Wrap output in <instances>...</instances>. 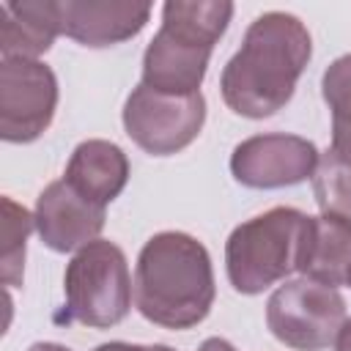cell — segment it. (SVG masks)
<instances>
[{"instance_id": "1", "label": "cell", "mask_w": 351, "mask_h": 351, "mask_svg": "<svg viewBox=\"0 0 351 351\" xmlns=\"http://www.w3.org/2000/svg\"><path fill=\"white\" fill-rule=\"evenodd\" d=\"M313 55L304 22L285 11L261 14L244 33L239 52L225 63L219 90L244 118H269L282 110Z\"/></svg>"}, {"instance_id": "2", "label": "cell", "mask_w": 351, "mask_h": 351, "mask_svg": "<svg viewBox=\"0 0 351 351\" xmlns=\"http://www.w3.org/2000/svg\"><path fill=\"white\" fill-rule=\"evenodd\" d=\"M214 296L211 258L195 236L165 230L143 244L134 266V304L143 318L189 329L208 315Z\"/></svg>"}, {"instance_id": "3", "label": "cell", "mask_w": 351, "mask_h": 351, "mask_svg": "<svg viewBox=\"0 0 351 351\" xmlns=\"http://www.w3.org/2000/svg\"><path fill=\"white\" fill-rule=\"evenodd\" d=\"M233 16L228 0H170L162 5V27L143 55V85L186 96L197 93L208 58Z\"/></svg>"}, {"instance_id": "4", "label": "cell", "mask_w": 351, "mask_h": 351, "mask_svg": "<svg viewBox=\"0 0 351 351\" xmlns=\"http://www.w3.org/2000/svg\"><path fill=\"white\" fill-rule=\"evenodd\" d=\"M304 217L291 206H274L233 228L225 241V269L239 293H261L296 271Z\"/></svg>"}, {"instance_id": "5", "label": "cell", "mask_w": 351, "mask_h": 351, "mask_svg": "<svg viewBox=\"0 0 351 351\" xmlns=\"http://www.w3.org/2000/svg\"><path fill=\"white\" fill-rule=\"evenodd\" d=\"M66 324L77 321L93 329L115 326L132 307V277L118 244L96 239L82 247L63 274Z\"/></svg>"}, {"instance_id": "6", "label": "cell", "mask_w": 351, "mask_h": 351, "mask_svg": "<svg viewBox=\"0 0 351 351\" xmlns=\"http://www.w3.org/2000/svg\"><path fill=\"white\" fill-rule=\"evenodd\" d=\"M346 324V302L337 288L299 277L282 282L266 302V326L296 351L329 348Z\"/></svg>"}, {"instance_id": "7", "label": "cell", "mask_w": 351, "mask_h": 351, "mask_svg": "<svg viewBox=\"0 0 351 351\" xmlns=\"http://www.w3.org/2000/svg\"><path fill=\"white\" fill-rule=\"evenodd\" d=\"M206 99L203 93H159L148 85H137L123 104L126 134L154 156H170L186 148L203 129Z\"/></svg>"}, {"instance_id": "8", "label": "cell", "mask_w": 351, "mask_h": 351, "mask_svg": "<svg viewBox=\"0 0 351 351\" xmlns=\"http://www.w3.org/2000/svg\"><path fill=\"white\" fill-rule=\"evenodd\" d=\"M58 107L55 71L41 60L3 58L0 66V137L33 143L52 123Z\"/></svg>"}, {"instance_id": "9", "label": "cell", "mask_w": 351, "mask_h": 351, "mask_svg": "<svg viewBox=\"0 0 351 351\" xmlns=\"http://www.w3.org/2000/svg\"><path fill=\"white\" fill-rule=\"evenodd\" d=\"M318 148L299 134H255L241 140L230 154V173L250 189H280L313 178Z\"/></svg>"}, {"instance_id": "10", "label": "cell", "mask_w": 351, "mask_h": 351, "mask_svg": "<svg viewBox=\"0 0 351 351\" xmlns=\"http://www.w3.org/2000/svg\"><path fill=\"white\" fill-rule=\"evenodd\" d=\"M33 219L41 241L49 250L71 252L96 241L104 228V206L85 200L60 178L38 195Z\"/></svg>"}, {"instance_id": "11", "label": "cell", "mask_w": 351, "mask_h": 351, "mask_svg": "<svg viewBox=\"0 0 351 351\" xmlns=\"http://www.w3.org/2000/svg\"><path fill=\"white\" fill-rule=\"evenodd\" d=\"M151 16L148 3L66 0L60 3L63 33L85 47H110L137 36Z\"/></svg>"}, {"instance_id": "12", "label": "cell", "mask_w": 351, "mask_h": 351, "mask_svg": "<svg viewBox=\"0 0 351 351\" xmlns=\"http://www.w3.org/2000/svg\"><path fill=\"white\" fill-rule=\"evenodd\" d=\"M296 271L324 285H346L351 274V222L321 214L304 217Z\"/></svg>"}, {"instance_id": "13", "label": "cell", "mask_w": 351, "mask_h": 351, "mask_svg": "<svg viewBox=\"0 0 351 351\" xmlns=\"http://www.w3.org/2000/svg\"><path fill=\"white\" fill-rule=\"evenodd\" d=\"M63 181L85 200L107 208L129 181V159L110 140H85L71 151Z\"/></svg>"}, {"instance_id": "14", "label": "cell", "mask_w": 351, "mask_h": 351, "mask_svg": "<svg viewBox=\"0 0 351 351\" xmlns=\"http://www.w3.org/2000/svg\"><path fill=\"white\" fill-rule=\"evenodd\" d=\"M58 33H63L58 0L0 3V52H3V58L38 60V55H44L52 47Z\"/></svg>"}, {"instance_id": "15", "label": "cell", "mask_w": 351, "mask_h": 351, "mask_svg": "<svg viewBox=\"0 0 351 351\" xmlns=\"http://www.w3.org/2000/svg\"><path fill=\"white\" fill-rule=\"evenodd\" d=\"M321 93L332 110V151L351 162V52L329 63L321 77Z\"/></svg>"}, {"instance_id": "16", "label": "cell", "mask_w": 351, "mask_h": 351, "mask_svg": "<svg viewBox=\"0 0 351 351\" xmlns=\"http://www.w3.org/2000/svg\"><path fill=\"white\" fill-rule=\"evenodd\" d=\"M313 195L321 214L351 222V162L340 159L332 148L321 154L313 173Z\"/></svg>"}, {"instance_id": "17", "label": "cell", "mask_w": 351, "mask_h": 351, "mask_svg": "<svg viewBox=\"0 0 351 351\" xmlns=\"http://www.w3.org/2000/svg\"><path fill=\"white\" fill-rule=\"evenodd\" d=\"M36 219L33 214L14 203L11 197H3V244H0V258H3V282L16 288L22 285V269H25V244L33 230Z\"/></svg>"}, {"instance_id": "18", "label": "cell", "mask_w": 351, "mask_h": 351, "mask_svg": "<svg viewBox=\"0 0 351 351\" xmlns=\"http://www.w3.org/2000/svg\"><path fill=\"white\" fill-rule=\"evenodd\" d=\"M93 351H173V348H167V346H137V343H121V340H115V343H101Z\"/></svg>"}, {"instance_id": "19", "label": "cell", "mask_w": 351, "mask_h": 351, "mask_svg": "<svg viewBox=\"0 0 351 351\" xmlns=\"http://www.w3.org/2000/svg\"><path fill=\"white\" fill-rule=\"evenodd\" d=\"M197 351H236V348L222 337H208V340H203V346Z\"/></svg>"}, {"instance_id": "20", "label": "cell", "mask_w": 351, "mask_h": 351, "mask_svg": "<svg viewBox=\"0 0 351 351\" xmlns=\"http://www.w3.org/2000/svg\"><path fill=\"white\" fill-rule=\"evenodd\" d=\"M335 346H337V351H351V318L343 324V329H340Z\"/></svg>"}, {"instance_id": "21", "label": "cell", "mask_w": 351, "mask_h": 351, "mask_svg": "<svg viewBox=\"0 0 351 351\" xmlns=\"http://www.w3.org/2000/svg\"><path fill=\"white\" fill-rule=\"evenodd\" d=\"M27 351H69V348L60 343H33Z\"/></svg>"}, {"instance_id": "22", "label": "cell", "mask_w": 351, "mask_h": 351, "mask_svg": "<svg viewBox=\"0 0 351 351\" xmlns=\"http://www.w3.org/2000/svg\"><path fill=\"white\" fill-rule=\"evenodd\" d=\"M346 285H351V274H348V282H346Z\"/></svg>"}]
</instances>
